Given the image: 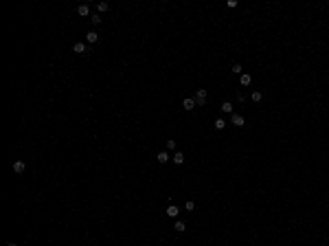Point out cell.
<instances>
[{
  "label": "cell",
  "instance_id": "6da1fadb",
  "mask_svg": "<svg viewBox=\"0 0 329 246\" xmlns=\"http://www.w3.org/2000/svg\"><path fill=\"white\" fill-rule=\"evenodd\" d=\"M195 103H197V106H204V103H206V90H204V88H200V90H197V94H195Z\"/></svg>",
  "mask_w": 329,
  "mask_h": 246
},
{
  "label": "cell",
  "instance_id": "7a4b0ae2",
  "mask_svg": "<svg viewBox=\"0 0 329 246\" xmlns=\"http://www.w3.org/2000/svg\"><path fill=\"white\" fill-rule=\"evenodd\" d=\"M231 123H233V125H237V128H241L246 121H244V116H241V114H235V112H233V114H231Z\"/></svg>",
  "mask_w": 329,
  "mask_h": 246
},
{
  "label": "cell",
  "instance_id": "3957f363",
  "mask_svg": "<svg viewBox=\"0 0 329 246\" xmlns=\"http://www.w3.org/2000/svg\"><path fill=\"white\" fill-rule=\"evenodd\" d=\"M197 103H195V99H191V97H187V99H182V108L184 110H193Z\"/></svg>",
  "mask_w": 329,
  "mask_h": 246
},
{
  "label": "cell",
  "instance_id": "277c9868",
  "mask_svg": "<svg viewBox=\"0 0 329 246\" xmlns=\"http://www.w3.org/2000/svg\"><path fill=\"white\" fill-rule=\"evenodd\" d=\"M165 213H167L169 217H178V213H180V209H178V207H175V204H169Z\"/></svg>",
  "mask_w": 329,
  "mask_h": 246
},
{
  "label": "cell",
  "instance_id": "5b68a950",
  "mask_svg": "<svg viewBox=\"0 0 329 246\" xmlns=\"http://www.w3.org/2000/svg\"><path fill=\"white\" fill-rule=\"evenodd\" d=\"M97 40H99V33H97V31H88V33H86V42H88V44H94Z\"/></svg>",
  "mask_w": 329,
  "mask_h": 246
},
{
  "label": "cell",
  "instance_id": "8992f818",
  "mask_svg": "<svg viewBox=\"0 0 329 246\" xmlns=\"http://www.w3.org/2000/svg\"><path fill=\"white\" fill-rule=\"evenodd\" d=\"M24 169H27V165H24L22 160H15V163H13V171H15V174H22Z\"/></svg>",
  "mask_w": 329,
  "mask_h": 246
},
{
  "label": "cell",
  "instance_id": "52a82bcc",
  "mask_svg": "<svg viewBox=\"0 0 329 246\" xmlns=\"http://www.w3.org/2000/svg\"><path fill=\"white\" fill-rule=\"evenodd\" d=\"M72 48H75V53H88V46H86L84 42H77Z\"/></svg>",
  "mask_w": 329,
  "mask_h": 246
},
{
  "label": "cell",
  "instance_id": "ba28073f",
  "mask_svg": "<svg viewBox=\"0 0 329 246\" xmlns=\"http://www.w3.org/2000/svg\"><path fill=\"white\" fill-rule=\"evenodd\" d=\"M77 13L86 18V15H90V7H88V5H79V7H77Z\"/></svg>",
  "mask_w": 329,
  "mask_h": 246
},
{
  "label": "cell",
  "instance_id": "9c48e42d",
  "mask_svg": "<svg viewBox=\"0 0 329 246\" xmlns=\"http://www.w3.org/2000/svg\"><path fill=\"white\" fill-rule=\"evenodd\" d=\"M239 81H241V86H250V81H252V77L248 75V72H244V75H239Z\"/></svg>",
  "mask_w": 329,
  "mask_h": 246
},
{
  "label": "cell",
  "instance_id": "30bf717a",
  "mask_svg": "<svg viewBox=\"0 0 329 246\" xmlns=\"http://www.w3.org/2000/svg\"><path fill=\"white\" fill-rule=\"evenodd\" d=\"M222 112H224V114H233V103L224 101V103H222Z\"/></svg>",
  "mask_w": 329,
  "mask_h": 246
},
{
  "label": "cell",
  "instance_id": "8fae6325",
  "mask_svg": "<svg viewBox=\"0 0 329 246\" xmlns=\"http://www.w3.org/2000/svg\"><path fill=\"white\" fill-rule=\"evenodd\" d=\"M173 163H175V165H182V163H184V154H182V152H175V154H173Z\"/></svg>",
  "mask_w": 329,
  "mask_h": 246
},
{
  "label": "cell",
  "instance_id": "7c38bea8",
  "mask_svg": "<svg viewBox=\"0 0 329 246\" xmlns=\"http://www.w3.org/2000/svg\"><path fill=\"white\" fill-rule=\"evenodd\" d=\"M108 9H110V5H108V2H99V5H97V11H99V15H101V13H106Z\"/></svg>",
  "mask_w": 329,
  "mask_h": 246
},
{
  "label": "cell",
  "instance_id": "4fadbf2b",
  "mask_svg": "<svg viewBox=\"0 0 329 246\" xmlns=\"http://www.w3.org/2000/svg\"><path fill=\"white\" fill-rule=\"evenodd\" d=\"M156 160H158V163H167V160H169V154H167V152H158Z\"/></svg>",
  "mask_w": 329,
  "mask_h": 246
},
{
  "label": "cell",
  "instance_id": "5bb4252c",
  "mask_svg": "<svg viewBox=\"0 0 329 246\" xmlns=\"http://www.w3.org/2000/svg\"><path fill=\"white\" fill-rule=\"evenodd\" d=\"M173 229H175V231H178V233H182V231L187 229V224L182 222V220H178V222H175V224H173Z\"/></svg>",
  "mask_w": 329,
  "mask_h": 246
},
{
  "label": "cell",
  "instance_id": "9a60e30c",
  "mask_svg": "<svg viewBox=\"0 0 329 246\" xmlns=\"http://www.w3.org/2000/svg\"><path fill=\"white\" fill-rule=\"evenodd\" d=\"M224 125H226L224 119H215V130H224Z\"/></svg>",
  "mask_w": 329,
  "mask_h": 246
},
{
  "label": "cell",
  "instance_id": "2e32d148",
  "mask_svg": "<svg viewBox=\"0 0 329 246\" xmlns=\"http://www.w3.org/2000/svg\"><path fill=\"white\" fill-rule=\"evenodd\" d=\"M250 97H252V101H261V99H263V94H261L259 90H255V92H252Z\"/></svg>",
  "mask_w": 329,
  "mask_h": 246
},
{
  "label": "cell",
  "instance_id": "e0dca14e",
  "mask_svg": "<svg viewBox=\"0 0 329 246\" xmlns=\"http://www.w3.org/2000/svg\"><path fill=\"white\" fill-rule=\"evenodd\" d=\"M90 20H92V24H94V27H97V24H101V15H99V13L90 15Z\"/></svg>",
  "mask_w": 329,
  "mask_h": 246
},
{
  "label": "cell",
  "instance_id": "ac0fdd59",
  "mask_svg": "<svg viewBox=\"0 0 329 246\" xmlns=\"http://www.w3.org/2000/svg\"><path fill=\"white\" fill-rule=\"evenodd\" d=\"M233 72H235V75H244V72H241V64H235V66H233Z\"/></svg>",
  "mask_w": 329,
  "mask_h": 246
},
{
  "label": "cell",
  "instance_id": "d6986e66",
  "mask_svg": "<svg viewBox=\"0 0 329 246\" xmlns=\"http://www.w3.org/2000/svg\"><path fill=\"white\" fill-rule=\"evenodd\" d=\"M184 209H187V211H193V209H195V202H191V200H187V204H184Z\"/></svg>",
  "mask_w": 329,
  "mask_h": 246
},
{
  "label": "cell",
  "instance_id": "ffe728a7",
  "mask_svg": "<svg viewBox=\"0 0 329 246\" xmlns=\"http://www.w3.org/2000/svg\"><path fill=\"white\" fill-rule=\"evenodd\" d=\"M167 150H175V141H167Z\"/></svg>",
  "mask_w": 329,
  "mask_h": 246
},
{
  "label": "cell",
  "instance_id": "44dd1931",
  "mask_svg": "<svg viewBox=\"0 0 329 246\" xmlns=\"http://www.w3.org/2000/svg\"><path fill=\"white\" fill-rule=\"evenodd\" d=\"M7 246H18V244H13V242H9V244H7Z\"/></svg>",
  "mask_w": 329,
  "mask_h": 246
}]
</instances>
